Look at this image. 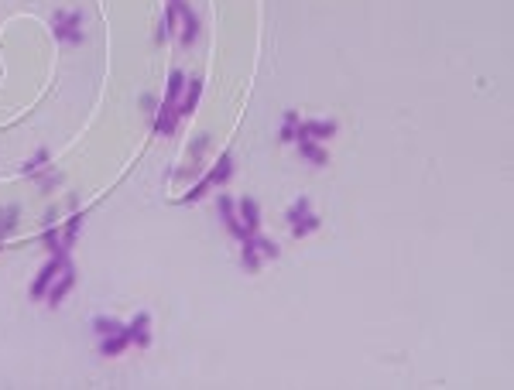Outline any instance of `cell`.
I'll return each mask as SVG.
<instances>
[{"label":"cell","mask_w":514,"mask_h":390,"mask_svg":"<svg viewBox=\"0 0 514 390\" xmlns=\"http://www.w3.org/2000/svg\"><path fill=\"white\" fill-rule=\"evenodd\" d=\"M284 219H288V226H292V236H295V240H302V236L319 230V216L312 212V199H308V195L295 199V206L288 209Z\"/></svg>","instance_id":"1"},{"label":"cell","mask_w":514,"mask_h":390,"mask_svg":"<svg viewBox=\"0 0 514 390\" xmlns=\"http://www.w3.org/2000/svg\"><path fill=\"white\" fill-rule=\"evenodd\" d=\"M51 34L65 45H79L86 34H82V14L79 11H55L51 14Z\"/></svg>","instance_id":"2"},{"label":"cell","mask_w":514,"mask_h":390,"mask_svg":"<svg viewBox=\"0 0 514 390\" xmlns=\"http://www.w3.org/2000/svg\"><path fill=\"white\" fill-rule=\"evenodd\" d=\"M65 264H73V260H69V257H55V254H51V260H45V264H42L38 278L31 281V298H35V301H42V298L49 294V287L55 285V278H58V271H62Z\"/></svg>","instance_id":"3"},{"label":"cell","mask_w":514,"mask_h":390,"mask_svg":"<svg viewBox=\"0 0 514 390\" xmlns=\"http://www.w3.org/2000/svg\"><path fill=\"white\" fill-rule=\"evenodd\" d=\"M179 103H172V100H165V103L154 110V134L158 137H172L175 127H179Z\"/></svg>","instance_id":"4"},{"label":"cell","mask_w":514,"mask_h":390,"mask_svg":"<svg viewBox=\"0 0 514 390\" xmlns=\"http://www.w3.org/2000/svg\"><path fill=\"white\" fill-rule=\"evenodd\" d=\"M73 287H76V267H73V264H65V267L58 271L55 285L49 287V294H45V298H49V305H51V308H58V305L65 301V294H69Z\"/></svg>","instance_id":"5"},{"label":"cell","mask_w":514,"mask_h":390,"mask_svg":"<svg viewBox=\"0 0 514 390\" xmlns=\"http://www.w3.org/2000/svg\"><path fill=\"white\" fill-rule=\"evenodd\" d=\"M127 336H130V346L148 349V346H151V315H148V312L134 315V322L127 325Z\"/></svg>","instance_id":"6"},{"label":"cell","mask_w":514,"mask_h":390,"mask_svg":"<svg viewBox=\"0 0 514 390\" xmlns=\"http://www.w3.org/2000/svg\"><path fill=\"white\" fill-rule=\"evenodd\" d=\"M237 216H240V223H244L247 236H254L257 230H261V206H257V199L244 195V199H240V206H237Z\"/></svg>","instance_id":"7"},{"label":"cell","mask_w":514,"mask_h":390,"mask_svg":"<svg viewBox=\"0 0 514 390\" xmlns=\"http://www.w3.org/2000/svg\"><path fill=\"white\" fill-rule=\"evenodd\" d=\"M175 11H179V18L185 21V27H182V45H192L199 38V18H196V11L185 0H175Z\"/></svg>","instance_id":"8"},{"label":"cell","mask_w":514,"mask_h":390,"mask_svg":"<svg viewBox=\"0 0 514 390\" xmlns=\"http://www.w3.org/2000/svg\"><path fill=\"white\" fill-rule=\"evenodd\" d=\"M220 216H223V226L230 230V236H237V240L247 236V230H244V223H240V216H237V206H233L230 195H220Z\"/></svg>","instance_id":"9"},{"label":"cell","mask_w":514,"mask_h":390,"mask_svg":"<svg viewBox=\"0 0 514 390\" xmlns=\"http://www.w3.org/2000/svg\"><path fill=\"white\" fill-rule=\"evenodd\" d=\"M299 134H306L312 141H330L336 134V120H299Z\"/></svg>","instance_id":"10"},{"label":"cell","mask_w":514,"mask_h":390,"mask_svg":"<svg viewBox=\"0 0 514 390\" xmlns=\"http://www.w3.org/2000/svg\"><path fill=\"white\" fill-rule=\"evenodd\" d=\"M199 96H203V79H189L185 89H182V100H179V117H192Z\"/></svg>","instance_id":"11"},{"label":"cell","mask_w":514,"mask_h":390,"mask_svg":"<svg viewBox=\"0 0 514 390\" xmlns=\"http://www.w3.org/2000/svg\"><path fill=\"white\" fill-rule=\"evenodd\" d=\"M295 141H299V151H302V157H306V161H312L315 168H322V164L330 161V155L319 148V141H312V137H306V134H299Z\"/></svg>","instance_id":"12"},{"label":"cell","mask_w":514,"mask_h":390,"mask_svg":"<svg viewBox=\"0 0 514 390\" xmlns=\"http://www.w3.org/2000/svg\"><path fill=\"white\" fill-rule=\"evenodd\" d=\"M240 243H244V254H240V260H244V267H247L251 274H254V271H261V264H264V257H261L257 236H244Z\"/></svg>","instance_id":"13"},{"label":"cell","mask_w":514,"mask_h":390,"mask_svg":"<svg viewBox=\"0 0 514 390\" xmlns=\"http://www.w3.org/2000/svg\"><path fill=\"white\" fill-rule=\"evenodd\" d=\"M230 178H233V157L223 155L216 164H213V171L206 175V182H209V188H213V185H227Z\"/></svg>","instance_id":"14"},{"label":"cell","mask_w":514,"mask_h":390,"mask_svg":"<svg viewBox=\"0 0 514 390\" xmlns=\"http://www.w3.org/2000/svg\"><path fill=\"white\" fill-rule=\"evenodd\" d=\"M127 346H130L127 329H124V332H113V336H103V342H100V356H120V353H124Z\"/></svg>","instance_id":"15"},{"label":"cell","mask_w":514,"mask_h":390,"mask_svg":"<svg viewBox=\"0 0 514 390\" xmlns=\"http://www.w3.org/2000/svg\"><path fill=\"white\" fill-rule=\"evenodd\" d=\"M18 216H21V209L14 206V202H11V206H4V209H0V243H4L7 236H11L14 230H18Z\"/></svg>","instance_id":"16"},{"label":"cell","mask_w":514,"mask_h":390,"mask_svg":"<svg viewBox=\"0 0 514 390\" xmlns=\"http://www.w3.org/2000/svg\"><path fill=\"white\" fill-rule=\"evenodd\" d=\"M82 219H86V212H73V216H69V223H65V230H62V243H65L69 250H73L79 230H82Z\"/></svg>","instance_id":"17"},{"label":"cell","mask_w":514,"mask_h":390,"mask_svg":"<svg viewBox=\"0 0 514 390\" xmlns=\"http://www.w3.org/2000/svg\"><path fill=\"white\" fill-rule=\"evenodd\" d=\"M185 82H189V79H185V72H182V69H175V72L168 76V93H165V100L179 103V100H182V89H185Z\"/></svg>","instance_id":"18"},{"label":"cell","mask_w":514,"mask_h":390,"mask_svg":"<svg viewBox=\"0 0 514 390\" xmlns=\"http://www.w3.org/2000/svg\"><path fill=\"white\" fill-rule=\"evenodd\" d=\"M295 134H299V113H295V110H284L282 144H295Z\"/></svg>","instance_id":"19"},{"label":"cell","mask_w":514,"mask_h":390,"mask_svg":"<svg viewBox=\"0 0 514 390\" xmlns=\"http://www.w3.org/2000/svg\"><path fill=\"white\" fill-rule=\"evenodd\" d=\"M93 329H96V336H113V332H124V329H127V325H124V322H117V318H93Z\"/></svg>","instance_id":"20"},{"label":"cell","mask_w":514,"mask_h":390,"mask_svg":"<svg viewBox=\"0 0 514 390\" xmlns=\"http://www.w3.org/2000/svg\"><path fill=\"white\" fill-rule=\"evenodd\" d=\"M45 161H49V151L42 148V151H35V157H31V161H25V164H21V171H25V175H38V171L45 168Z\"/></svg>","instance_id":"21"},{"label":"cell","mask_w":514,"mask_h":390,"mask_svg":"<svg viewBox=\"0 0 514 390\" xmlns=\"http://www.w3.org/2000/svg\"><path fill=\"white\" fill-rule=\"evenodd\" d=\"M257 247H261V257H264V260H278V254H282V250H278V243H275V240H268V236H257Z\"/></svg>","instance_id":"22"},{"label":"cell","mask_w":514,"mask_h":390,"mask_svg":"<svg viewBox=\"0 0 514 390\" xmlns=\"http://www.w3.org/2000/svg\"><path fill=\"white\" fill-rule=\"evenodd\" d=\"M206 192H209V182L203 178V182H196V185H192V188H189V192H185L182 199H185V202H199V199H203Z\"/></svg>","instance_id":"23"}]
</instances>
